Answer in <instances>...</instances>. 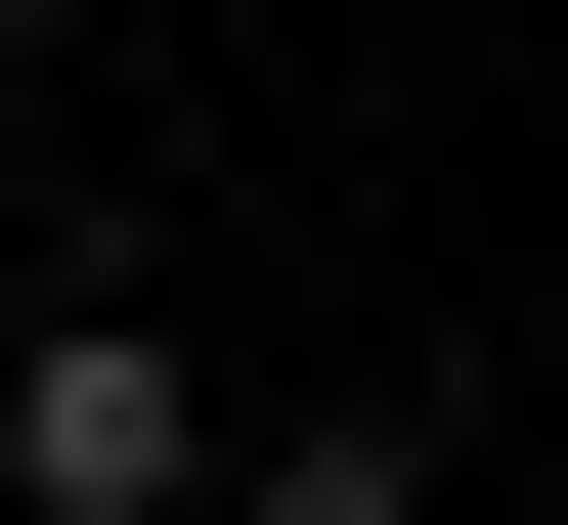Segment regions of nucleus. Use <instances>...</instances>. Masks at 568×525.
<instances>
[{"instance_id":"nucleus-3","label":"nucleus","mask_w":568,"mask_h":525,"mask_svg":"<svg viewBox=\"0 0 568 525\" xmlns=\"http://www.w3.org/2000/svg\"><path fill=\"white\" fill-rule=\"evenodd\" d=\"M44 44H88V0H0V88H44Z\"/></svg>"},{"instance_id":"nucleus-1","label":"nucleus","mask_w":568,"mask_h":525,"mask_svg":"<svg viewBox=\"0 0 568 525\" xmlns=\"http://www.w3.org/2000/svg\"><path fill=\"white\" fill-rule=\"evenodd\" d=\"M0 525H219V306H175L132 220L0 306Z\"/></svg>"},{"instance_id":"nucleus-2","label":"nucleus","mask_w":568,"mask_h":525,"mask_svg":"<svg viewBox=\"0 0 568 525\" xmlns=\"http://www.w3.org/2000/svg\"><path fill=\"white\" fill-rule=\"evenodd\" d=\"M219 525H437V394H263V438H219Z\"/></svg>"}]
</instances>
